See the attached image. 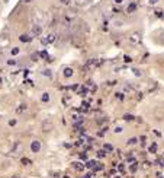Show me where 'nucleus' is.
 <instances>
[{"label": "nucleus", "instance_id": "1", "mask_svg": "<svg viewBox=\"0 0 164 178\" xmlns=\"http://www.w3.org/2000/svg\"><path fill=\"white\" fill-rule=\"evenodd\" d=\"M129 41L132 42V44H141V41H142V37H141V32H132L131 35H129Z\"/></svg>", "mask_w": 164, "mask_h": 178}, {"label": "nucleus", "instance_id": "2", "mask_svg": "<svg viewBox=\"0 0 164 178\" xmlns=\"http://www.w3.org/2000/svg\"><path fill=\"white\" fill-rule=\"evenodd\" d=\"M41 148H42V145H41V142L39 140H32L31 142V152L32 153H39L41 152Z\"/></svg>", "mask_w": 164, "mask_h": 178}, {"label": "nucleus", "instance_id": "3", "mask_svg": "<svg viewBox=\"0 0 164 178\" xmlns=\"http://www.w3.org/2000/svg\"><path fill=\"white\" fill-rule=\"evenodd\" d=\"M41 34H42V26L39 23H33V26H32V35L33 37H41Z\"/></svg>", "mask_w": 164, "mask_h": 178}, {"label": "nucleus", "instance_id": "4", "mask_svg": "<svg viewBox=\"0 0 164 178\" xmlns=\"http://www.w3.org/2000/svg\"><path fill=\"white\" fill-rule=\"evenodd\" d=\"M96 66H97V58H94V57L93 58H89L87 63L84 64V70H90L92 67H96Z\"/></svg>", "mask_w": 164, "mask_h": 178}, {"label": "nucleus", "instance_id": "5", "mask_svg": "<svg viewBox=\"0 0 164 178\" xmlns=\"http://www.w3.org/2000/svg\"><path fill=\"white\" fill-rule=\"evenodd\" d=\"M55 39H57L55 34H48V37L42 38V44H52V42H55Z\"/></svg>", "mask_w": 164, "mask_h": 178}, {"label": "nucleus", "instance_id": "6", "mask_svg": "<svg viewBox=\"0 0 164 178\" xmlns=\"http://www.w3.org/2000/svg\"><path fill=\"white\" fill-rule=\"evenodd\" d=\"M62 75H64V77H67V79H68V77H71V76L74 75V70H73L71 67H68V66H67V67H64Z\"/></svg>", "mask_w": 164, "mask_h": 178}, {"label": "nucleus", "instance_id": "7", "mask_svg": "<svg viewBox=\"0 0 164 178\" xmlns=\"http://www.w3.org/2000/svg\"><path fill=\"white\" fill-rule=\"evenodd\" d=\"M52 127H54V126H52L51 121H44V123H42V130H44V131H51Z\"/></svg>", "mask_w": 164, "mask_h": 178}, {"label": "nucleus", "instance_id": "8", "mask_svg": "<svg viewBox=\"0 0 164 178\" xmlns=\"http://www.w3.org/2000/svg\"><path fill=\"white\" fill-rule=\"evenodd\" d=\"M71 167H73L76 171H83V169L86 168V165H83L81 162H73V164H71Z\"/></svg>", "mask_w": 164, "mask_h": 178}, {"label": "nucleus", "instance_id": "9", "mask_svg": "<svg viewBox=\"0 0 164 178\" xmlns=\"http://www.w3.org/2000/svg\"><path fill=\"white\" fill-rule=\"evenodd\" d=\"M51 99V95H49V92H42V95H41V101L45 104V102H48Z\"/></svg>", "mask_w": 164, "mask_h": 178}, {"label": "nucleus", "instance_id": "10", "mask_svg": "<svg viewBox=\"0 0 164 178\" xmlns=\"http://www.w3.org/2000/svg\"><path fill=\"white\" fill-rule=\"evenodd\" d=\"M135 10H137V4L135 3H129L128 7H126V12L128 13H135Z\"/></svg>", "mask_w": 164, "mask_h": 178}, {"label": "nucleus", "instance_id": "11", "mask_svg": "<svg viewBox=\"0 0 164 178\" xmlns=\"http://www.w3.org/2000/svg\"><path fill=\"white\" fill-rule=\"evenodd\" d=\"M41 73H42V76H45V77H48V79L52 77V70H51V69H44Z\"/></svg>", "mask_w": 164, "mask_h": 178}, {"label": "nucleus", "instance_id": "12", "mask_svg": "<svg viewBox=\"0 0 164 178\" xmlns=\"http://www.w3.org/2000/svg\"><path fill=\"white\" fill-rule=\"evenodd\" d=\"M19 39H20L22 42H29V41H31V35H28V34H22V35L19 37Z\"/></svg>", "mask_w": 164, "mask_h": 178}, {"label": "nucleus", "instance_id": "13", "mask_svg": "<svg viewBox=\"0 0 164 178\" xmlns=\"http://www.w3.org/2000/svg\"><path fill=\"white\" fill-rule=\"evenodd\" d=\"M25 110H26V104H20V105L16 108V112H17V114H20V112H23Z\"/></svg>", "mask_w": 164, "mask_h": 178}, {"label": "nucleus", "instance_id": "14", "mask_svg": "<svg viewBox=\"0 0 164 178\" xmlns=\"http://www.w3.org/2000/svg\"><path fill=\"white\" fill-rule=\"evenodd\" d=\"M97 164H99V162H96V161H89V162L86 164V167H87V168H92V169H94V167H96Z\"/></svg>", "mask_w": 164, "mask_h": 178}, {"label": "nucleus", "instance_id": "15", "mask_svg": "<svg viewBox=\"0 0 164 178\" xmlns=\"http://www.w3.org/2000/svg\"><path fill=\"white\" fill-rule=\"evenodd\" d=\"M78 95H81V96H86V95H87V88H86V86L80 88V91H78Z\"/></svg>", "mask_w": 164, "mask_h": 178}, {"label": "nucleus", "instance_id": "16", "mask_svg": "<svg viewBox=\"0 0 164 178\" xmlns=\"http://www.w3.org/2000/svg\"><path fill=\"white\" fill-rule=\"evenodd\" d=\"M76 1V4H78V6H84V4H87L90 0H74Z\"/></svg>", "mask_w": 164, "mask_h": 178}, {"label": "nucleus", "instance_id": "17", "mask_svg": "<svg viewBox=\"0 0 164 178\" xmlns=\"http://www.w3.org/2000/svg\"><path fill=\"white\" fill-rule=\"evenodd\" d=\"M113 25H115V26H122V25H124V20H122V19H115V20H113Z\"/></svg>", "mask_w": 164, "mask_h": 178}, {"label": "nucleus", "instance_id": "18", "mask_svg": "<svg viewBox=\"0 0 164 178\" xmlns=\"http://www.w3.org/2000/svg\"><path fill=\"white\" fill-rule=\"evenodd\" d=\"M124 120H125V121H132V120H134V115H132V114H125V115H124Z\"/></svg>", "mask_w": 164, "mask_h": 178}, {"label": "nucleus", "instance_id": "19", "mask_svg": "<svg viewBox=\"0 0 164 178\" xmlns=\"http://www.w3.org/2000/svg\"><path fill=\"white\" fill-rule=\"evenodd\" d=\"M157 152V143H153L150 146V153H156Z\"/></svg>", "mask_w": 164, "mask_h": 178}, {"label": "nucleus", "instance_id": "20", "mask_svg": "<svg viewBox=\"0 0 164 178\" xmlns=\"http://www.w3.org/2000/svg\"><path fill=\"white\" fill-rule=\"evenodd\" d=\"M106 153H108V152H106L105 149H102V150H97V156H99V158H105V156H106Z\"/></svg>", "mask_w": 164, "mask_h": 178}, {"label": "nucleus", "instance_id": "21", "mask_svg": "<svg viewBox=\"0 0 164 178\" xmlns=\"http://www.w3.org/2000/svg\"><path fill=\"white\" fill-rule=\"evenodd\" d=\"M20 162H22V165H31L32 162H31V159H28V158H22L20 159Z\"/></svg>", "mask_w": 164, "mask_h": 178}, {"label": "nucleus", "instance_id": "22", "mask_svg": "<svg viewBox=\"0 0 164 178\" xmlns=\"http://www.w3.org/2000/svg\"><path fill=\"white\" fill-rule=\"evenodd\" d=\"M103 149H105V150H108V152H112V150H113V148H112V145H109V143H105V146H103Z\"/></svg>", "mask_w": 164, "mask_h": 178}, {"label": "nucleus", "instance_id": "23", "mask_svg": "<svg viewBox=\"0 0 164 178\" xmlns=\"http://www.w3.org/2000/svg\"><path fill=\"white\" fill-rule=\"evenodd\" d=\"M71 1H73V0H60V4H62V6H70Z\"/></svg>", "mask_w": 164, "mask_h": 178}, {"label": "nucleus", "instance_id": "24", "mask_svg": "<svg viewBox=\"0 0 164 178\" xmlns=\"http://www.w3.org/2000/svg\"><path fill=\"white\" fill-rule=\"evenodd\" d=\"M137 140H138L137 137H131V139L128 140V146H129V145H135V143H137Z\"/></svg>", "mask_w": 164, "mask_h": 178}, {"label": "nucleus", "instance_id": "25", "mask_svg": "<svg viewBox=\"0 0 164 178\" xmlns=\"http://www.w3.org/2000/svg\"><path fill=\"white\" fill-rule=\"evenodd\" d=\"M10 54H12V56L19 54V48H16V47H15V48H12V50H10Z\"/></svg>", "mask_w": 164, "mask_h": 178}, {"label": "nucleus", "instance_id": "26", "mask_svg": "<svg viewBox=\"0 0 164 178\" xmlns=\"http://www.w3.org/2000/svg\"><path fill=\"white\" fill-rule=\"evenodd\" d=\"M137 168H138L137 162H132V165H131V172H135V171H137Z\"/></svg>", "mask_w": 164, "mask_h": 178}, {"label": "nucleus", "instance_id": "27", "mask_svg": "<svg viewBox=\"0 0 164 178\" xmlns=\"http://www.w3.org/2000/svg\"><path fill=\"white\" fill-rule=\"evenodd\" d=\"M134 70V73H135V76H142V72H140L138 69H132Z\"/></svg>", "mask_w": 164, "mask_h": 178}, {"label": "nucleus", "instance_id": "28", "mask_svg": "<svg viewBox=\"0 0 164 178\" xmlns=\"http://www.w3.org/2000/svg\"><path fill=\"white\" fill-rule=\"evenodd\" d=\"M100 169H103V165H102V164H97V165L94 167V171H100Z\"/></svg>", "mask_w": 164, "mask_h": 178}, {"label": "nucleus", "instance_id": "29", "mask_svg": "<svg viewBox=\"0 0 164 178\" xmlns=\"http://www.w3.org/2000/svg\"><path fill=\"white\" fill-rule=\"evenodd\" d=\"M160 0H148V4H151V6H154V4H157Z\"/></svg>", "mask_w": 164, "mask_h": 178}, {"label": "nucleus", "instance_id": "30", "mask_svg": "<svg viewBox=\"0 0 164 178\" xmlns=\"http://www.w3.org/2000/svg\"><path fill=\"white\" fill-rule=\"evenodd\" d=\"M116 98H118V99H124V95H122L121 92H116Z\"/></svg>", "mask_w": 164, "mask_h": 178}, {"label": "nucleus", "instance_id": "31", "mask_svg": "<svg viewBox=\"0 0 164 178\" xmlns=\"http://www.w3.org/2000/svg\"><path fill=\"white\" fill-rule=\"evenodd\" d=\"M122 130H124L122 127H116V129H115V133H122Z\"/></svg>", "mask_w": 164, "mask_h": 178}, {"label": "nucleus", "instance_id": "32", "mask_svg": "<svg viewBox=\"0 0 164 178\" xmlns=\"http://www.w3.org/2000/svg\"><path fill=\"white\" fill-rule=\"evenodd\" d=\"M125 61H126V63H128V61L131 63V61H132V58H131V57H128V56H125Z\"/></svg>", "mask_w": 164, "mask_h": 178}, {"label": "nucleus", "instance_id": "33", "mask_svg": "<svg viewBox=\"0 0 164 178\" xmlns=\"http://www.w3.org/2000/svg\"><path fill=\"white\" fill-rule=\"evenodd\" d=\"M9 64H16V60H7Z\"/></svg>", "mask_w": 164, "mask_h": 178}, {"label": "nucleus", "instance_id": "34", "mask_svg": "<svg viewBox=\"0 0 164 178\" xmlns=\"http://www.w3.org/2000/svg\"><path fill=\"white\" fill-rule=\"evenodd\" d=\"M9 124H10V126H15V124H16V120H10Z\"/></svg>", "mask_w": 164, "mask_h": 178}, {"label": "nucleus", "instance_id": "35", "mask_svg": "<svg viewBox=\"0 0 164 178\" xmlns=\"http://www.w3.org/2000/svg\"><path fill=\"white\" fill-rule=\"evenodd\" d=\"M113 1H115L116 4H122V3H124V0H113Z\"/></svg>", "mask_w": 164, "mask_h": 178}, {"label": "nucleus", "instance_id": "36", "mask_svg": "<svg viewBox=\"0 0 164 178\" xmlns=\"http://www.w3.org/2000/svg\"><path fill=\"white\" fill-rule=\"evenodd\" d=\"M1 82H3V79H1V76H0V83H1Z\"/></svg>", "mask_w": 164, "mask_h": 178}, {"label": "nucleus", "instance_id": "37", "mask_svg": "<svg viewBox=\"0 0 164 178\" xmlns=\"http://www.w3.org/2000/svg\"><path fill=\"white\" fill-rule=\"evenodd\" d=\"M116 178H121V177H116Z\"/></svg>", "mask_w": 164, "mask_h": 178}]
</instances>
